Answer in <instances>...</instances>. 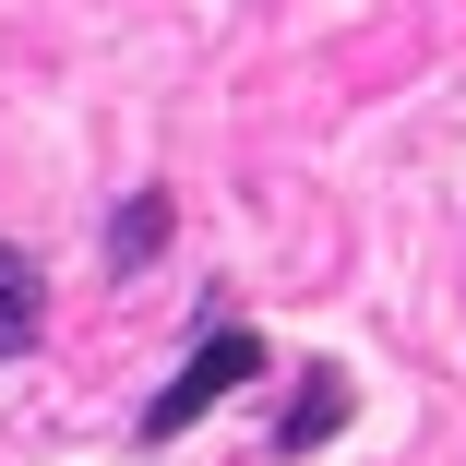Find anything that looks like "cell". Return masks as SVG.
<instances>
[{"label": "cell", "mask_w": 466, "mask_h": 466, "mask_svg": "<svg viewBox=\"0 0 466 466\" xmlns=\"http://www.w3.org/2000/svg\"><path fill=\"white\" fill-rule=\"evenodd\" d=\"M251 370H263V335H239V323H216V335H204L192 359H179V383H167V395L144 407V442H179V431H192V419H204L216 395H239Z\"/></svg>", "instance_id": "obj_1"}, {"label": "cell", "mask_w": 466, "mask_h": 466, "mask_svg": "<svg viewBox=\"0 0 466 466\" xmlns=\"http://www.w3.org/2000/svg\"><path fill=\"white\" fill-rule=\"evenodd\" d=\"M36 335H48V275H36V251L0 239V359H25Z\"/></svg>", "instance_id": "obj_2"}, {"label": "cell", "mask_w": 466, "mask_h": 466, "mask_svg": "<svg viewBox=\"0 0 466 466\" xmlns=\"http://www.w3.org/2000/svg\"><path fill=\"white\" fill-rule=\"evenodd\" d=\"M156 251H167V192H132V204L108 216V263H120V275H144Z\"/></svg>", "instance_id": "obj_3"}, {"label": "cell", "mask_w": 466, "mask_h": 466, "mask_svg": "<svg viewBox=\"0 0 466 466\" xmlns=\"http://www.w3.org/2000/svg\"><path fill=\"white\" fill-rule=\"evenodd\" d=\"M347 419V370H311V383H299V407H288V431H275V442H288V454H311L323 431Z\"/></svg>", "instance_id": "obj_4"}]
</instances>
